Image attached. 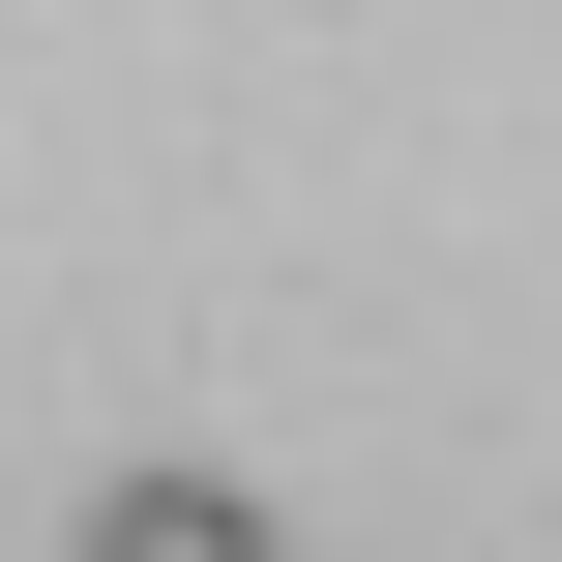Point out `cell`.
I'll return each mask as SVG.
<instances>
[{
  "label": "cell",
  "instance_id": "cell-1",
  "mask_svg": "<svg viewBox=\"0 0 562 562\" xmlns=\"http://www.w3.org/2000/svg\"><path fill=\"white\" fill-rule=\"evenodd\" d=\"M59 562H296V533H267L237 474H178V445H148V474H89V533H59Z\"/></svg>",
  "mask_w": 562,
  "mask_h": 562
}]
</instances>
